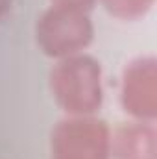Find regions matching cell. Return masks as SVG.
Masks as SVG:
<instances>
[{"label":"cell","mask_w":157,"mask_h":159,"mask_svg":"<svg viewBox=\"0 0 157 159\" xmlns=\"http://www.w3.org/2000/svg\"><path fill=\"white\" fill-rule=\"evenodd\" d=\"M120 100L126 113L142 122L157 117V61L155 57L133 59L122 74Z\"/></svg>","instance_id":"4"},{"label":"cell","mask_w":157,"mask_h":159,"mask_svg":"<svg viewBox=\"0 0 157 159\" xmlns=\"http://www.w3.org/2000/svg\"><path fill=\"white\" fill-rule=\"evenodd\" d=\"M94 35L92 22L87 11L50 6L44 9L35 24V39L39 48L56 59L81 54Z\"/></svg>","instance_id":"2"},{"label":"cell","mask_w":157,"mask_h":159,"mask_svg":"<svg viewBox=\"0 0 157 159\" xmlns=\"http://www.w3.org/2000/svg\"><path fill=\"white\" fill-rule=\"evenodd\" d=\"M50 157L111 159V129L92 115L59 120L52 129Z\"/></svg>","instance_id":"3"},{"label":"cell","mask_w":157,"mask_h":159,"mask_svg":"<svg viewBox=\"0 0 157 159\" xmlns=\"http://www.w3.org/2000/svg\"><path fill=\"white\" fill-rule=\"evenodd\" d=\"M113 159H157V133L152 122H124L111 133Z\"/></svg>","instance_id":"5"},{"label":"cell","mask_w":157,"mask_h":159,"mask_svg":"<svg viewBox=\"0 0 157 159\" xmlns=\"http://www.w3.org/2000/svg\"><path fill=\"white\" fill-rule=\"evenodd\" d=\"M105 11L120 20H139L154 6L155 0H100Z\"/></svg>","instance_id":"6"},{"label":"cell","mask_w":157,"mask_h":159,"mask_svg":"<svg viewBox=\"0 0 157 159\" xmlns=\"http://www.w3.org/2000/svg\"><path fill=\"white\" fill-rule=\"evenodd\" d=\"M50 89L57 106L70 117L94 115L104 102L102 67L85 54L63 57L50 72Z\"/></svg>","instance_id":"1"},{"label":"cell","mask_w":157,"mask_h":159,"mask_svg":"<svg viewBox=\"0 0 157 159\" xmlns=\"http://www.w3.org/2000/svg\"><path fill=\"white\" fill-rule=\"evenodd\" d=\"M52 6H61V7H72V9H81V11H89L96 0H50Z\"/></svg>","instance_id":"7"},{"label":"cell","mask_w":157,"mask_h":159,"mask_svg":"<svg viewBox=\"0 0 157 159\" xmlns=\"http://www.w3.org/2000/svg\"><path fill=\"white\" fill-rule=\"evenodd\" d=\"M11 4H13V0H0V22H2V20L6 19V15L9 13Z\"/></svg>","instance_id":"8"}]
</instances>
